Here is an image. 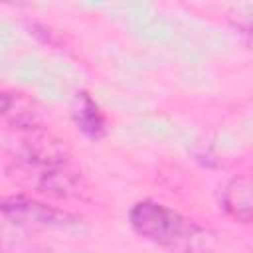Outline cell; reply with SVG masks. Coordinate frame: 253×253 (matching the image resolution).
<instances>
[{"label": "cell", "instance_id": "6da1fadb", "mask_svg": "<svg viewBox=\"0 0 253 253\" xmlns=\"http://www.w3.org/2000/svg\"><path fill=\"white\" fill-rule=\"evenodd\" d=\"M8 172L20 186L49 198L67 200L89 194L87 180L69 162L65 144L42 126L20 130Z\"/></svg>", "mask_w": 253, "mask_h": 253}, {"label": "cell", "instance_id": "7a4b0ae2", "mask_svg": "<svg viewBox=\"0 0 253 253\" xmlns=\"http://www.w3.org/2000/svg\"><path fill=\"white\" fill-rule=\"evenodd\" d=\"M128 223L140 237L170 253H211L217 241L211 229L152 200L134 204L128 211Z\"/></svg>", "mask_w": 253, "mask_h": 253}, {"label": "cell", "instance_id": "3957f363", "mask_svg": "<svg viewBox=\"0 0 253 253\" xmlns=\"http://www.w3.org/2000/svg\"><path fill=\"white\" fill-rule=\"evenodd\" d=\"M0 215L24 229H53V231H85L87 223L81 215L47 206L28 196H8L0 200Z\"/></svg>", "mask_w": 253, "mask_h": 253}, {"label": "cell", "instance_id": "277c9868", "mask_svg": "<svg viewBox=\"0 0 253 253\" xmlns=\"http://www.w3.org/2000/svg\"><path fill=\"white\" fill-rule=\"evenodd\" d=\"M221 206L237 221L249 223L253 211V184L249 176H235L221 188Z\"/></svg>", "mask_w": 253, "mask_h": 253}, {"label": "cell", "instance_id": "5b68a950", "mask_svg": "<svg viewBox=\"0 0 253 253\" xmlns=\"http://www.w3.org/2000/svg\"><path fill=\"white\" fill-rule=\"evenodd\" d=\"M0 121L8 123L16 130L40 126L38 113L34 111L32 101H28L22 93L0 91Z\"/></svg>", "mask_w": 253, "mask_h": 253}, {"label": "cell", "instance_id": "8992f818", "mask_svg": "<svg viewBox=\"0 0 253 253\" xmlns=\"http://www.w3.org/2000/svg\"><path fill=\"white\" fill-rule=\"evenodd\" d=\"M0 253H55L36 239L34 231L24 229L0 215Z\"/></svg>", "mask_w": 253, "mask_h": 253}, {"label": "cell", "instance_id": "52a82bcc", "mask_svg": "<svg viewBox=\"0 0 253 253\" xmlns=\"http://www.w3.org/2000/svg\"><path fill=\"white\" fill-rule=\"evenodd\" d=\"M71 117H73V123L77 125V128L85 136H89L93 140L105 136V130H107L105 117L101 115L97 103L85 91L77 93L75 103H73V109H71Z\"/></svg>", "mask_w": 253, "mask_h": 253}]
</instances>
